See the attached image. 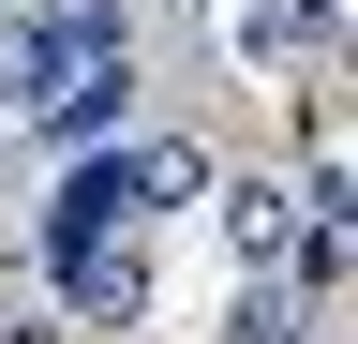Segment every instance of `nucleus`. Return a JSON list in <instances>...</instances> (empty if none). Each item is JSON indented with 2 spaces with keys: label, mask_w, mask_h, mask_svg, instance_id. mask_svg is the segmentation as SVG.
<instances>
[{
  "label": "nucleus",
  "mask_w": 358,
  "mask_h": 344,
  "mask_svg": "<svg viewBox=\"0 0 358 344\" xmlns=\"http://www.w3.org/2000/svg\"><path fill=\"white\" fill-rule=\"evenodd\" d=\"M60 284H75V329H90V344H134V315H150V225L75 240V254H60Z\"/></svg>",
  "instance_id": "1"
},
{
  "label": "nucleus",
  "mask_w": 358,
  "mask_h": 344,
  "mask_svg": "<svg viewBox=\"0 0 358 344\" xmlns=\"http://www.w3.org/2000/svg\"><path fill=\"white\" fill-rule=\"evenodd\" d=\"M209 225H224V270H284V240H299V195L284 180H268V165H239V180H224V165H209Z\"/></svg>",
  "instance_id": "2"
},
{
  "label": "nucleus",
  "mask_w": 358,
  "mask_h": 344,
  "mask_svg": "<svg viewBox=\"0 0 358 344\" xmlns=\"http://www.w3.org/2000/svg\"><path fill=\"white\" fill-rule=\"evenodd\" d=\"M239 60L254 75H329L343 60V15L329 0H239Z\"/></svg>",
  "instance_id": "3"
},
{
  "label": "nucleus",
  "mask_w": 358,
  "mask_h": 344,
  "mask_svg": "<svg viewBox=\"0 0 358 344\" xmlns=\"http://www.w3.org/2000/svg\"><path fill=\"white\" fill-rule=\"evenodd\" d=\"M209 195V135H120V209L134 225H179Z\"/></svg>",
  "instance_id": "4"
},
{
  "label": "nucleus",
  "mask_w": 358,
  "mask_h": 344,
  "mask_svg": "<svg viewBox=\"0 0 358 344\" xmlns=\"http://www.w3.org/2000/svg\"><path fill=\"white\" fill-rule=\"evenodd\" d=\"M313 329V299L284 284V270H224V315H209V344H299Z\"/></svg>",
  "instance_id": "5"
},
{
  "label": "nucleus",
  "mask_w": 358,
  "mask_h": 344,
  "mask_svg": "<svg viewBox=\"0 0 358 344\" xmlns=\"http://www.w3.org/2000/svg\"><path fill=\"white\" fill-rule=\"evenodd\" d=\"M150 15H209V0H150Z\"/></svg>",
  "instance_id": "6"
}]
</instances>
